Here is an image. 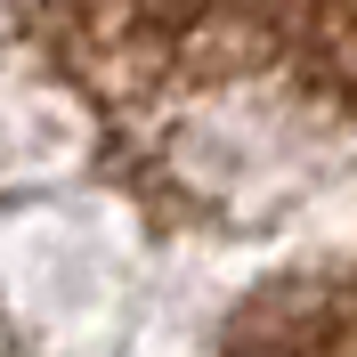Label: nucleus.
Here are the masks:
<instances>
[{
  "instance_id": "nucleus-1",
  "label": "nucleus",
  "mask_w": 357,
  "mask_h": 357,
  "mask_svg": "<svg viewBox=\"0 0 357 357\" xmlns=\"http://www.w3.org/2000/svg\"><path fill=\"white\" fill-rule=\"evenodd\" d=\"M146 220L244 244L357 195V0H17Z\"/></svg>"
},
{
  "instance_id": "nucleus-2",
  "label": "nucleus",
  "mask_w": 357,
  "mask_h": 357,
  "mask_svg": "<svg viewBox=\"0 0 357 357\" xmlns=\"http://www.w3.org/2000/svg\"><path fill=\"white\" fill-rule=\"evenodd\" d=\"M227 349H357V260L252 301L227 325Z\"/></svg>"
}]
</instances>
